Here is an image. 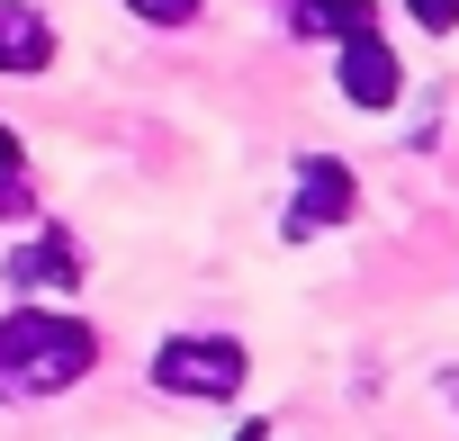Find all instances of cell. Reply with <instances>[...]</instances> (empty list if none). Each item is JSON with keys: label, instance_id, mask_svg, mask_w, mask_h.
Listing matches in <instances>:
<instances>
[{"label": "cell", "instance_id": "1", "mask_svg": "<svg viewBox=\"0 0 459 441\" xmlns=\"http://www.w3.org/2000/svg\"><path fill=\"white\" fill-rule=\"evenodd\" d=\"M100 360V333L82 316H55V307H19L0 316V396H64L73 378H91Z\"/></svg>", "mask_w": 459, "mask_h": 441}, {"label": "cell", "instance_id": "2", "mask_svg": "<svg viewBox=\"0 0 459 441\" xmlns=\"http://www.w3.org/2000/svg\"><path fill=\"white\" fill-rule=\"evenodd\" d=\"M244 342L235 333H171L153 351V387L162 396H198V405H225V396H244Z\"/></svg>", "mask_w": 459, "mask_h": 441}, {"label": "cell", "instance_id": "3", "mask_svg": "<svg viewBox=\"0 0 459 441\" xmlns=\"http://www.w3.org/2000/svg\"><path fill=\"white\" fill-rule=\"evenodd\" d=\"M351 207H360V180H351V162H333V153H307V162H298V198H289V216H280V235H289V244H307V235L342 226Z\"/></svg>", "mask_w": 459, "mask_h": 441}, {"label": "cell", "instance_id": "4", "mask_svg": "<svg viewBox=\"0 0 459 441\" xmlns=\"http://www.w3.org/2000/svg\"><path fill=\"white\" fill-rule=\"evenodd\" d=\"M333 73H342V99H351V108H396V91H405V82H396V55H387L378 28L342 37V64H333Z\"/></svg>", "mask_w": 459, "mask_h": 441}, {"label": "cell", "instance_id": "5", "mask_svg": "<svg viewBox=\"0 0 459 441\" xmlns=\"http://www.w3.org/2000/svg\"><path fill=\"white\" fill-rule=\"evenodd\" d=\"M55 64V28L28 0H0V73H46Z\"/></svg>", "mask_w": 459, "mask_h": 441}, {"label": "cell", "instance_id": "6", "mask_svg": "<svg viewBox=\"0 0 459 441\" xmlns=\"http://www.w3.org/2000/svg\"><path fill=\"white\" fill-rule=\"evenodd\" d=\"M10 280H19V289H73V280H82V244H73V235H37V244L10 253Z\"/></svg>", "mask_w": 459, "mask_h": 441}, {"label": "cell", "instance_id": "7", "mask_svg": "<svg viewBox=\"0 0 459 441\" xmlns=\"http://www.w3.org/2000/svg\"><path fill=\"white\" fill-rule=\"evenodd\" d=\"M289 28L298 37H360V28H378V10H369V0H289Z\"/></svg>", "mask_w": 459, "mask_h": 441}, {"label": "cell", "instance_id": "8", "mask_svg": "<svg viewBox=\"0 0 459 441\" xmlns=\"http://www.w3.org/2000/svg\"><path fill=\"white\" fill-rule=\"evenodd\" d=\"M37 207V180H28V153H19V135L0 126V216H28Z\"/></svg>", "mask_w": 459, "mask_h": 441}, {"label": "cell", "instance_id": "9", "mask_svg": "<svg viewBox=\"0 0 459 441\" xmlns=\"http://www.w3.org/2000/svg\"><path fill=\"white\" fill-rule=\"evenodd\" d=\"M126 10H135L144 28H189V19H198V0H126Z\"/></svg>", "mask_w": 459, "mask_h": 441}, {"label": "cell", "instance_id": "10", "mask_svg": "<svg viewBox=\"0 0 459 441\" xmlns=\"http://www.w3.org/2000/svg\"><path fill=\"white\" fill-rule=\"evenodd\" d=\"M405 10H414V28H432V37L459 28V0H405Z\"/></svg>", "mask_w": 459, "mask_h": 441}, {"label": "cell", "instance_id": "11", "mask_svg": "<svg viewBox=\"0 0 459 441\" xmlns=\"http://www.w3.org/2000/svg\"><path fill=\"white\" fill-rule=\"evenodd\" d=\"M235 441H271V432H262V423H244V432H235Z\"/></svg>", "mask_w": 459, "mask_h": 441}]
</instances>
